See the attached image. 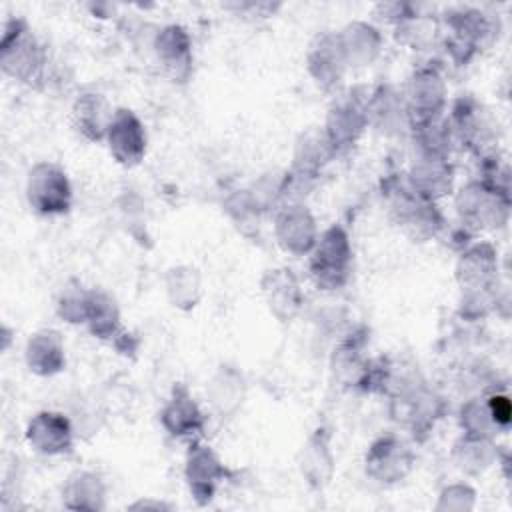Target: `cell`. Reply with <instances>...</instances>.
<instances>
[{"label":"cell","mask_w":512,"mask_h":512,"mask_svg":"<svg viewBox=\"0 0 512 512\" xmlns=\"http://www.w3.org/2000/svg\"><path fill=\"white\" fill-rule=\"evenodd\" d=\"M48 50L34 34L32 26L22 16H10L2 24L0 38V70L6 78L26 84L40 86L46 78Z\"/></svg>","instance_id":"6da1fadb"},{"label":"cell","mask_w":512,"mask_h":512,"mask_svg":"<svg viewBox=\"0 0 512 512\" xmlns=\"http://www.w3.org/2000/svg\"><path fill=\"white\" fill-rule=\"evenodd\" d=\"M352 246L346 230L338 224L324 230L310 252V274L318 288L338 290L350 278Z\"/></svg>","instance_id":"7a4b0ae2"},{"label":"cell","mask_w":512,"mask_h":512,"mask_svg":"<svg viewBox=\"0 0 512 512\" xmlns=\"http://www.w3.org/2000/svg\"><path fill=\"white\" fill-rule=\"evenodd\" d=\"M26 202L38 216H60L70 210L72 186L66 172L54 162H36L26 176Z\"/></svg>","instance_id":"3957f363"},{"label":"cell","mask_w":512,"mask_h":512,"mask_svg":"<svg viewBox=\"0 0 512 512\" xmlns=\"http://www.w3.org/2000/svg\"><path fill=\"white\" fill-rule=\"evenodd\" d=\"M402 96L410 116V126L416 128L438 120L446 104V84L436 68L424 66L410 76Z\"/></svg>","instance_id":"277c9868"},{"label":"cell","mask_w":512,"mask_h":512,"mask_svg":"<svg viewBox=\"0 0 512 512\" xmlns=\"http://www.w3.org/2000/svg\"><path fill=\"white\" fill-rule=\"evenodd\" d=\"M274 236L286 252L294 256H304L312 252L320 232L312 212L304 204L288 202L276 208Z\"/></svg>","instance_id":"5b68a950"},{"label":"cell","mask_w":512,"mask_h":512,"mask_svg":"<svg viewBox=\"0 0 512 512\" xmlns=\"http://www.w3.org/2000/svg\"><path fill=\"white\" fill-rule=\"evenodd\" d=\"M24 440L42 456H62L74 446V428L64 414L40 410L28 420Z\"/></svg>","instance_id":"8992f818"},{"label":"cell","mask_w":512,"mask_h":512,"mask_svg":"<svg viewBox=\"0 0 512 512\" xmlns=\"http://www.w3.org/2000/svg\"><path fill=\"white\" fill-rule=\"evenodd\" d=\"M104 140L114 160L122 166H136L146 154L144 124L128 108L114 110Z\"/></svg>","instance_id":"52a82bcc"},{"label":"cell","mask_w":512,"mask_h":512,"mask_svg":"<svg viewBox=\"0 0 512 512\" xmlns=\"http://www.w3.org/2000/svg\"><path fill=\"white\" fill-rule=\"evenodd\" d=\"M444 16L448 28L446 46L454 58H466L472 54L492 30L486 14L476 8H454Z\"/></svg>","instance_id":"ba28073f"},{"label":"cell","mask_w":512,"mask_h":512,"mask_svg":"<svg viewBox=\"0 0 512 512\" xmlns=\"http://www.w3.org/2000/svg\"><path fill=\"white\" fill-rule=\"evenodd\" d=\"M306 64H308L310 76L320 88L330 90L338 86L344 78V72L348 70L340 42H338V32L328 30L318 34L308 48Z\"/></svg>","instance_id":"9c48e42d"},{"label":"cell","mask_w":512,"mask_h":512,"mask_svg":"<svg viewBox=\"0 0 512 512\" xmlns=\"http://www.w3.org/2000/svg\"><path fill=\"white\" fill-rule=\"evenodd\" d=\"M152 50L174 80H182L190 74L192 68V40L184 26L166 24L156 30L152 38Z\"/></svg>","instance_id":"30bf717a"},{"label":"cell","mask_w":512,"mask_h":512,"mask_svg":"<svg viewBox=\"0 0 512 512\" xmlns=\"http://www.w3.org/2000/svg\"><path fill=\"white\" fill-rule=\"evenodd\" d=\"M412 462H414V456L410 448L402 440L394 436H386L376 440L368 448L366 472L378 482L390 484V482L402 480L410 472Z\"/></svg>","instance_id":"8fae6325"},{"label":"cell","mask_w":512,"mask_h":512,"mask_svg":"<svg viewBox=\"0 0 512 512\" xmlns=\"http://www.w3.org/2000/svg\"><path fill=\"white\" fill-rule=\"evenodd\" d=\"M366 128H368L366 106L360 104L358 100L348 98V100L336 102L328 110L326 124L322 130L338 154L340 150L356 144Z\"/></svg>","instance_id":"7c38bea8"},{"label":"cell","mask_w":512,"mask_h":512,"mask_svg":"<svg viewBox=\"0 0 512 512\" xmlns=\"http://www.w3.org/2000/svg\"><path fill=\"white\" fill-rule=\"evenodd\" d=\"M262 292L270 312L280 322L294 320L304 304L298 278L288 268L268 270L262 278Z\"/></svg>","instance_id":"4fadbf2b"},{"label":"cell","mask_w":512,"mask_h":512,"mask_svg":"<svg viewBox=\"0 0 512 512\" xmlns=\"http://www.w3.org/2000/svg\"><path fill=\"white\" fill-rule=\"evenodd\" d=\"M338 42L348 68L370 66L382 50L380 30L366 20H352L338 30Z\"/></svg>","instance_id":"5bb4252c"},{"label":"cell","mask_w":512,"mask_h":512,"mask_svg":"<svg viewBox=\"0 0 512 512\" xmlns=\"http://www.w3.org/2000/svg\"><path fill=\"white\" fill-rule=\"evenodd\" d=\"M24 362L36 376H54L66 366V348L60 332L52 328L30 334L24 346Z\"/></svg>","instance_id":"9a60e30c"},{"label":"cell","mask_w":512,"mask_h":512,"mask_svg":"<svg viewBox=\"0 0 512 512\" xmlns=\"http://www.w3.org/2000/svg\"><path fill=\"white\" fill-rule=\"evenodd\" d=\"M164 430L174 438H196L204 430V414L186 388H174L170 400L160 412Z\"/></svg>","instance_id":"2e32d148"},{"label":"cell","mask_w":512,"mask_h":512,"mask_svg":"<svg viewBox=\"0 0 512 512\" xmlns=\"http://www.w3.org/2000/svg\"><path fill=\"white\" fill-rule=\"evenodd\" d=\"M410 192L426 202H436L452 188V168L446 158L418 156L410 172Z\"/></svg>","instance_id":"e0dca14e"},{"label":"cell","mask_w":512,"mask_h":512,"mask_svg":"<svg viewBox=\"0 0 512 512\" xmlns=\"http://www.w3.org/2000/svg\"><path fill=\"white\" fill-rule=\"evenodd\" d=\"M224 464L218 460V456L210 450V446L194 442L190 446L188 458H186V478L190 484V490L196 496L210 498L216 484L224 478Z\"/></svg>","instance_id":"ac0fdd59"},{"label":"cell","mask_w":512,"mask_h":512,"mask_svg":"<svg viewBox=\"0 0 512 512\" xmlns=\"http://www.w3.org/2000/svg\"><path fill=\"white\" fill-rule=\"evenodd\" d=\"M112 114L104 96L96 92L80 94L72 106L74 126L88 140H104Z\"/></svg>","instance_id":"d6986e66"},{"label":"cell","mask_w":512,"mask_h":512,"mask_svg":"<svg viewBox=\"0 0 512 512\" xmlns=\"http://www.w3.org/2000/svg\"><path fill=\"white\" fill-rule=\"evenodd\" d=\"M300 470L310 486L320 488L330 482L334 472V456L330 450L328 436L322 428H318L302 446Z\"/></svg>","instance_id":"ffe728a7"},{"label":"cell","mask_w":512,"mask_h":512,"mask_svg":"<svg viewBox=\"0 0 512 512\" xmlns=\"http://www.w3.org/2000/svg\"><path fill=\"white\" fill-rule=\"evenodd\" d=\"M366 106L368 124L380 128L382 132H394L402 126H410V116L402 92L392 88H380Z\"/></svg>","instance_id":"44dd1931"},{"label":"cell","mask_w":512,"mask_h":512,"mask_svg":"<svg viewBox=\"0 0 512 512\" xmlns=\"http://www.w3.org/2000/svg\"><path fill=\"white\" fill-rule=\"evenodd\" d=\"M336 156L334 146L330 144V140L326 138L324 130H308L304 132L298 142H296V150H294V166L292 170L308 176V178H316L318 172Z\"/></svg>","instance_id":"7402d4cb"},{"label":"cell","mask_w":512,"mask_h":512,"mask_svg":"<svg viewBox=\"0 0 512 512\" xmlns=\"http://www.w3.org/2000/svg\"><path fill=\"white\" fill-rule=\"evenodd\" d=\"M396 210L398 222L416 240H426L434 236L442 226V218L436 212L434 202H426L418 198L414 192H410V196H404Z\"/></svg>","instance_id":"603a6c76"},{"label":"cell","mask_w":512,"mask_h":512,"mask_svg":"<svg viewBox=\"0 0 512 512\" xmlns=\"http://www.w3.org/2000/svg\"><path fill=\"white\" fill-rule=\"evenodd\" d=\"M210 404L220 414H232L244 402L246 380L232 366H220L208 384Z\"/></svg>","instance_id":"cb8c5ba5"},{"label":"cell","mask_w":512,"mask_h":512,"mask_svg":"<svg viewBox=\"0 0 512 512\" xmlns=\"http://www.w3.org/2000/svg\"><path fill=\"white\" fill-rule=\"evenodd\" d=\"M332 372L346 386H364L368 388L372 362L362 356L360 346L352 340L342 342L332 356Z\"/></svg>","instance_id":"d4e9b609"},{"label":"cell","mask_w":512,"mask_h":512,"mask_svg":"<svg viewBox=\"0 0 512 512\" xmlns=\"http://www.w3.org/2000/svg\"><path fill=\"white\" fill-rule=\"evenodd\" d=\"M164 286L172 306L192 310L202 298V278L192 266H172L164 276Z\"/></svg>","instance_id":"484cf974"},{"label":"cell","mask_w":512,"mask_h":512,"mask_svg":"<svg viewBox=\"0 0 512 512\" xmlns=\"http://www.w3.org/2000/svg\"><path fill=\"white\" fill-rule=\"evenodd\" d=\"M84 324L98 338H112L120 326V312L114 298L102 290H90Z\"/></svg>","instance_id":"4316f807"},{"label":"cell","mask_w":512,"mask_h":512,"mask_svg":"<svg viewBox=\"0 0 512 512\" xmlns=\"http://www.w3.org/2000/svg\"><path fill=\"white\" fill-rule=\"evenodd\" d=\"M62 496L66 498V506L70 508H84V510L102 508L104 484L92 472H74L68 478Z\"/></svg>","instance_id":"83f0119b"},{"label":"cell","mask_w":512,"mask_h":512,"mask_svg":"<svg viewBox=\"0 0 512 512\" xmlns=\"http://www.w3.org/2000/svg\"><path fill=\"white\" fill-rule=\"evenodd\" d=\"M396 30V38L408 46H412L414 50L424 48L426 44L434 42L436 34H438V26L432 22L430 14L420 12L418 8L400 24L394 26Z\"/></svg>","instance_id":"f1b7e54d"},{"label":"cell","mask_w":512,"mask_h":512,"mask_svg":"<svg viewBox=\"0 0 512 512\" xmlns=\"http://www.w3.org/2000/svg\"><path fill=\"white\" fill-rule=\"evenodd\" d=\"M224 210L234 220V224L238 228H242L244 232L248 228L258 226L260 214L264 212V208L258 204V200L254 198V194L250 190H236V192H232L226 198V202H224Z\"/></svg>","instance_id":"f546056e"},{"label":"cell","mask_w":512,"mask_h":512,"mask_svg":"<svg viewBox=\"0 0 512 512\" xmlns=\"http://www.w3.org/2000/svg\"><path fill=\"white\" fill-rule=\"evenodd\" d=\"M88 296H90V290H84L80 284L66 286L56 304L58 316L70 324H84L86 310H88Z\"/></svg>","instance_id":"4dcf8cb0"},{"label":"cell","mask_w":512,"mask_h":512,"mask_svg":"<svg viewBox=\"0 0 512 512\" xmlns=\"http://www.w3.org/2000/svg\"><path fill=\"white\" fill-rule=\"evenodd\" d=\"M280 4H268V2H234L226 4L228 10H236L238 14H256V16H270Z\"/></svg>","instance_id":"1f68e13d"}]
</instances>
